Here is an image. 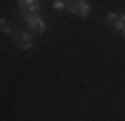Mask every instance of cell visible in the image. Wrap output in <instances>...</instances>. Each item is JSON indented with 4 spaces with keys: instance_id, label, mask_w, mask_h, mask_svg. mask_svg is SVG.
Wrapping results in <instances>:
<instances>
[{
    "instance_id": "277c9868",
    "label": "cell",
    "mask_w": 125,
    "mask_h": 121,
    "mask_svg": "<svg viewBox=\"0 0 125 121\" xmlns=\"http://www.w3.org/2000/svg\"><path fill=\"white\" fill-rule=\"evenodd\" d=\"M16 44L22 48V51H30V48L34 46V40L30 36V32H16Z\"/></svg>"
},
{
    "instance_id": "3957f363",
    "label": "cell",
    "mask_w": 125,
    "mask_h": 121,
    "mask_svg": "<svg viewBox=\"0 0 125 121\" xmlns=\"http://www.w3.org/2000/svg\"><path fill=\"white\" fill-rule=\"evenodd\" d=\"M107 22L111 24V28H115L117 32H121V34L125 36V14L109 12V14H107Z\"/></svg>"
},
{
    "instance_id": "52a82bcc",
    "label": "cell",
    "mask_w": 125,
    "mask_h": 121,
    "mask_svg": "<svg viewBox=\"0 0 125 121\" xmlns=\"http://www.w3.org/2000/svg\"><path fill=\"white\" fill-rule=\"evenodd\" d=\"M52 6L57 8V10H65V8H67V2H65V0H54Z\"/></svg>"
},
{
    "instance_id": "6da1fadb",
    "label": "cell",
    "mask_w": 125,
    "mask_h": 121,
    "mask_svg": "<svg viewBox=\"0 0 125 121\" xmlns=\"http://www.w3.org/2000/svg\"><path fill=\"white\" fill-rule=\"evenodd\" d=\"M22 18H24L26 26L30 28L28 32H34V34H42L46 30V22L42 20V16L38 12H22Z\"/></svg>"
},
{
    "instance_id": "ba28073f",
    "label": "cell",
    "mask_w": 125,
    "mask_h": 121,
    "mask_svg": "<svg viewBox=\"0 0 125 121\" xmlns=\"http://www.w3.org/2000/svg\"><path fill=\"white\" fill-rule=\"evenodd\" d=\"M65 2H67V8H69V6H71V4L75 2V0H65Z\"/></svg>"
},
{
    "instance_id": "7a4b0ae2",
    "label": "cell",
    "mask_w": 125,
    "mask_h": 121,
    "mask_svg": "<svg viewBox=\"0 0 125 121\" xmlns=\"http://www.w3.org/2000/svg\"><path fill=\"white\" fill-rule=\"evenodd\" d=\"M69 12L75 14V16H81V18H87L89 12H91V6L87 0H75V2L69 6Z\"/></svg>"
},
{
    "instance_id": "5b68a950",
    "label": "cell",
    "mask_w": 125,
    "mask_h": 121,
    "mask_svg": "<svg viewBox=\"0 0 125 121\" xmlns=\"http://www.w3.org/2000/svg\"><path fill=\"white\" fill-rule=\"evenodd\" d=\"M16 4L22 12H38V8H41L38 0H16Z\"/></svg>"
},
{
    "instance_id": "8992f818",
    "label": "cell",
    "mask_w": 125,
    "mask_h": 121,
    "mask_svg": "<svg viewBox=\"0 0 125 121\" xmlns=\"http://www.w3.org/2000/svg\"><path fill=\"white\" fill-rule=\"evenodd\" d=\"M0 30H2L4 34H10V36H14V34H16V30L12 28V24L6 20V18H0Z\"/></svg>"
}]
</instances>
